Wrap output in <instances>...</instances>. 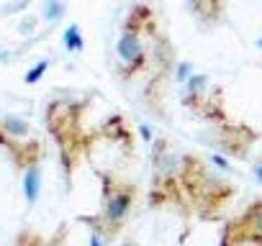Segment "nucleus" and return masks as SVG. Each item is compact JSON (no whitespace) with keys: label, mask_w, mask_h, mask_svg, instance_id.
<instances>
[{"label":"nucleus","mask_w":262,"mask_h":246,"mask_svg":"<svg viewBox=\"0 0 262 246\" xmlns=\"http://www.w3.org/2000/svg\"><path fill=\"white\" fill-rule=\"evenodd\" d=\"M90 108L88 97L80 100H52L44 110L47 131L57 144L59 154V169L64 177V187L72 190L75 175L82 167V162L93 159L95 146L103 144L95 129H85V113Z\"/></svg>","instance_id":"f257e3e1"},{"label":"nucleus","mask_w":262,"mask_h":246,"mask_svg":"<svg viewBox=\"0 0 262 246\" xmlns=\"http://www.w3.org/2000/svg\"><path fill=\"white\" fill-rule=\"evenodd\" d=\"M178 180L188 203L190 215L198 220L213 223L221 220L229 203L236 195V185L229 177H221L203 157L185 152L178 159Z\"/></svg>","instance_id":"f03ea898"},{"label":"nucleus","mask_w":262,"mask_h":246,"mask_svg":"<svg viewBox=\"0 0 262 246\" xmlns=\"http://www.w3.org/2000/svg\"><path fill=\"white\" fill-rule=\"evenodd\" d=\"M95 177L100 182V215L126 223L131 208L139 200V185L113 169H95Z\"/></svg>","instance_id":"7ed1b4c3"},{"label":"nucleus","mask_w":262,"mask_h":246,"mask_svg":"<svg viewBox=\"0 0 262 246\" xmlns=\"http://www.w3.org/2000/svg\"><path fill=\"white\" fill-rule=\"evenodd\" d=\"M219 246H262V198L247 203L221 226Z\"/></svg>","instance_id":"20e7f679"},{"label":"nucleus","mask_w":262,"mask_h":246,"mask_svg":"<svg viewBox=\"0 0 262 246\" xmlns=\"http://www.w3.org/2000/svg\"><path fill=\"white\" fill-rule=\"evenodd\" d=\"M259 131L249 123H242V120H229V123H221V126H211V141L216 144V149L229 157V159H236V162H247L249 159V152L252 146L259 141Z\"/></svg>","instance_id":"39448f33"},{"label":"nucleus","mask_w":262,"mask_h":246,"mask_svg":"<svg viewBox=\"0 0 262 246\" xmlns=\"http://www.w3.org/2000/svg\"><path fill=\"white\" fill-rule=\"evenodd\" d=\"M149 49L147 41L137 34L121 31L118 41H116V54H118V77L121 80H131L137 77L142 69L149 67Z\"/></svg>","instance_id":"423d86ee"},{"label":"nucleus","mask_w":262,"mask_h":246,"mask_svg":"<svg viewBox=\"0 0 262 246\" xmlns=\"http://www.w3.org/2000/svg\"><path fill=\"white\" fill-rule=\"evenodd\" d=\"M0 149L8 154V159L13 162V167L18 172L39 167L47 154V146L41 139H13L3 131V126H0Z\"/></svg>","instance_id":"0eeeda50"},{"label":"nucleus","mask_w":262,"mask_h":246,"mask_svg":"<svg viewBox=\"0 0 262 246\" xmlns=\"http://www.w3.org/2000/svg\"><path fill=\"white\" fill-rule=\"evenodd\" d=\"M100 141L105 144H116L126 157H134L137 152V136H134V126L128 123V118L123 113H111L105 115L98 126H95Z\"/></svg>","instance_id":"6e6552de"},{"label":"nucleus","mask_w":262,"mask_h":246,"mask_svg":"<svg viewBox=\"0 0 262 246\" xmlns=\"http://www.w3.org/2000/svg\"><path fill=\"white\" fill-rule=\"evenodd\" d=\"M121 31L137 34V36H142L144 41H147V39H152V41H155V39L162 34V31H160V23H157V13H155L149 6H144V3L134 6V8H131V11L126 13Z\"/></svg>","instance_id":"1a4fd4ad"},{"label":"nucleus","mask_w":262,"mask_h":246,"mask_svg":"<svg viewBox=\"0 0 262 246\" xmlns=\"http://www.w3.org/2000/svg\"><path fill=\"white\" fill-rule=\"evenodd\" d=\"M195 115L203 118L208 126H221V123H229V120H231V115H229V110H226L224 90H221L219 85H211V87H208V92H206L203 103L198 105Z\"/></svg>","instance_id":"9d476101"},{"label":"nucleus","mask_w":262,"mask_h":246,"mask_svg":"<svg viewBox=\"0 0 262 246\" xmlns=\"http://www.w3.org/2000/svg\"><path fill=\"white\" fill-rule=\"evenodd\" d=\"M226 8H229L226 0H195V3L188 6V11L198 18V23L203 29L219 26L224 21V16H226Z\"/></svg>","instance_id":"9b49d317"},{"label":"nucleus","mask_w":262,"mask_h":246,"mask_svg":"<svg viewBox=\"0 0 262 246\" xmlns=\"http://www.w3.org/2000/svg\"><path fill=\"white\" fill-rule=\"evenodd\" d=\"M77 223L88 226V231H90V233H98L108 246L121 236V231H123V226H126V223H116V220H111V218H105V215H100V213H93V215H77Z\"/></svg>","instance_id":"f8f14e48"},{"label":"nucleus","mask_w":262,"mask_h":246,"mask_svg":"<svg viewBox=\"0 0 262 246\" xmlns=\"http://www.w3.org/2000/svg\"><path fill=\"white\" fill-rule=\"evenodd\" d=\"M39 192H41V164L24 172V198H26V203L34 205Z\"/></svg>","instance_id":"ddd939ff"},{"label":"nucleus","mask_w":262,"mask_h":246,"mask_svg":"<svg viewBox=\"0 0 262 246\" xmlns=\"http://www.w3.org/2000/svg\"><path fill=\"white\" fill-rule=\"evenodd\" d=\"M0 126H3V131L8 136H13V139H29V134H31V126H29L24 118H18V115L0 118Z\"/></svg>","instance_id":"4468645a"},{"label":"nucleus","mask_w":262,"mask_h":246,"mask_svg":"<svg viewBox=\"0 0 262 246\" xmlns=\"http://www.w3.org/2000/svg\"><path fill=\"white\" fill-rule=\"evenodd\" d=\"M62 41H64V49H67V52H82V49H85V39H82V31H80L77 23H70V26L64 29Z\"/></svg>","instance_id":"2eb2a0df"},{"label":"nucleus","mask_w":262,"mask_h":246,"mask_svg":"<svg viewBox=\"0 0 262 246\" xmlns=\"http://www.w3.org/2000/svg\"><path fill=\"white\" fill-rule=\"evenodd\" d=\"M208 87H211L208 75H190L185 80V95H203L208 92Z\"/></svg>","instance_id":"dca6fc26"},{"label":"nucleus","mask_w":262,"mask_h":246,"mask_svg":"<svg viewBox=\"0 0 262 246\" xmlns=\"http://www.w3.org/2000/svg\"><path fill=\"white\" fill-rule=\"evenodd\" d=\"M13 246H47V241H44V236H41L39 231H34V228H24V231L16 236Z\"/></svg>","instance_id":"f3484780"},{"label":"nucleus","mask_w":262,"mask_h":246,"mask_svg":"<svg viewBox=\"0 0 262 246\" xmlns=\"http://www.w3.org/2000/svg\"><path fill=\"white\" fill-rule=\"evenodd\" d=\"M47 69H49V59H41L39 64H34V67L26 72V77H24V80H26L29 85H36V82L47 75Z\"/></svg>","instance_id":"a211bd4d"},{"label":"nucleus","mask_w":262,"mask_h":246,"mask_svg":"<svg viewBox=\"0 0 262 246\" xmlns=\"http://www.w3.org/2000/svg\"><path fill=\"white\" fill-rule=\"evenodd\" d=\"M64 3H57V0H49V3L44 6V16L49 18V21H57V18H62L64 16Z\"/></svg>","instance_id":"6ab92c4d"},{"label":"nucleus","mask_w":262,"mask_h":246,"mask_svg":"<svg viewBox=\"0 0 262 246\" xmlns=\"http://www.w3.org/2000/svg\"><path fill=\"white\" fill-rule=\"evenodd\" d=\"M64 243H67V223H62V226L57 228V233L49 238L47 246H64Z\"/></svg>","instance_id":"aec40b11"},{"label":"nucleus","mask_w":262,"mask_h":246,"mask_svg":"<svg viewBox=\"0 0 262 246\" xmlns=\"http://www.w3.org/2000/svg\"><path fill=\"white\" fill-rule=\"evenodd\" d=\"M252 175H254V180L262 185V154H259V159L254 162V167H252Z\"/></svg>","instance_id":"412c9836"},{"label":"nucleus","mask_w":262,"mask_h":246,"mask_svg":"<svg viewBox=\"0 0 262 246\" xmlns=\"http://www.w3.org/2000/svg\"><path fill=\"white\" fill-rule=\"evenodd\" d=\"M139 134H142V139H144L147 144H152V139H155V136H152L149 126H144V123H142V126H139Z\"/></svg>","instance_id":"4be33fe9"},{"label":"nucleus","mask_w":262,"mask_h":246,"mask_svg":"<svg viewBox=\"0 0 262 246\" xmlns=\"http://www.w3.org/2000/svg\"><path fill=\"white\" fill-rule=\"evenodd\" d=\"M88 246H108V243H105V241H103L98 233H90V241H88Z\"/></svg>","instance_id":"5701e85b"},{"label":"nucleus","mask_w":262,"mask_h":246,"mask_svg":"<svg viewBox=\"0 0 262 246\" xmlns=\"http://www.w3.org/2000/svg\"><path fill=\"white\" fill-rule=\"evenodd\" d=\"M121 246H142V243H139V241H123Z\"/></svg>","instance_id":"b1692460"},{"label":"nucleus","mask_w":262,"mask_h":246,"mask_svg":"<svg viewBox=\"0 0 262 246\" xmlns=\"http://www.w3.org/2000/svg\"><path fill=\"white\" fill-rule=\"evenodd\" d=\"M254 46H257V49H262V36H259V39L254 41Z\"/></svg>","instance_id":"393cba45"}]
</instances>
